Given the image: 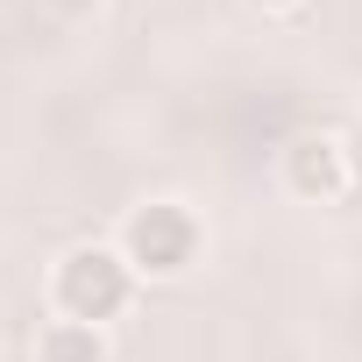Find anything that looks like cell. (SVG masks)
Instances as JSON below:
<instances>
[{"mask_svg":"<svg viewBox=\"0 0 362 362\" xmlns=\"http://www.w3.org/2000/svg\"><path fill=\"white\" fill-rule=\"evenodd\" d=\"M114 249L128 256V270H135L142 284H170V277H185V270L199 263L206 228H199V214H192L185 199H142V206L121 214Z\"/></svg>","mask_w":362,"mask_h":362,"instance_id":"6da1fadb","label":"cell"},{"mask_svg":"<svg viewBox=\"0 0 362 362\" xmlns=\"http://www.w3.org/2000/svg\"><path fill=\"white\" fill-rule=\"evenodd\" d=\"M135 270H128V256L114 249V242H78V249H64L57 256V270H50V313L57 320H86V327H107V320H121L128 305H135Z\"/></svg>","mask_w":362,"mask_h":362,"instance_id":"7a4b0ae2","label":"cell"},{"mask_svg":"<svg viewBox=\"0 0 362 362\" xmlns=\"http://www.w3.org/2000/svg\"><path fill=\"white\" fill-rule=\"evenodd\" d=\"M277 177H284V192H291L298 206H334V199L355 185V149H348V135H334V128H305V135L284 142Z\"/></svg>","mask_w":362,"mask_h":362,"instance_id":"3957f363","label":"cell"},{"mask_svg":"<svg viewBox=\"0 0 362 362\" xmlns=\"http://www.w3.org/2000/svg\"><path fill=\"white\" fill-rule=\"evenodd\" d=\"M36 362H107V327L43 320V327H36Z\"/></svg>","mask_w":362,"mask_h":362,"instance_id":"277c9868","label":"cell"},{"mask_svg":"<svg viewBox=\"0 0 362 362\" xmlns=\"http://www.w3.org/2000/svg\"><path fill=\"white\" fill-rule=\"evenodd\" d=\"M50 15H64V22H86V15H100V0H43Z\"/></svg>","mask_w":362,"mask_h":362,"instance_id":"5b68a950","label":"cell"},{"mask_svg":"<svg viewBox=\"0 0 362 362\" xmlns=\"http://www.w3.org/2000/svg\"><path fill=\"white\" fill-rule=\"evenodd\" d=\"M249 8H256V15H298L305 0H249Z\"/></svg>","mask_w":362,"mask_h":362,"instance_id":"8992f818","label":"cell"}]
</instances>
